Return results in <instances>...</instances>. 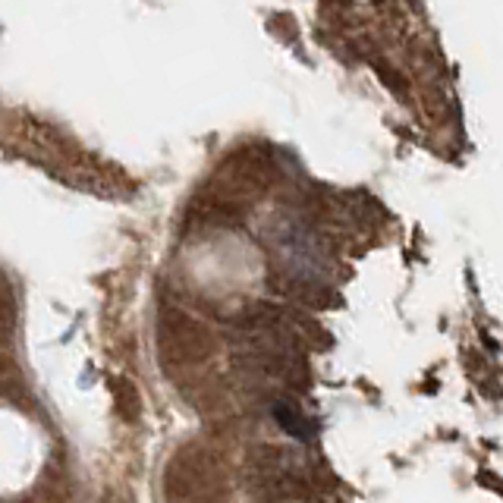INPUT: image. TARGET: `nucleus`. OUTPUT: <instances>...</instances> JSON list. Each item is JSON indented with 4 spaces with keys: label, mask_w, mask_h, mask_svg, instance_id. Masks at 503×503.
I'll list each match as a JSON object with an SVG mask.
<instances>
[{
    "label": "nucleus",
    "mask_w": 503,
    "mask_h": 503,
    "mask_svg": "<svg viewBox=\"0 0 503 503\" xmlns=\"http://www.w3.org/2000/svg\"><path fill=\"white\" fill-rule=\"evenodd\" d=\"M274 415H277V422L284 425V431H290L293 438L305 440V438H311V434H315V425L305 419V413L290 400V396H284V400L277 396V403H274Z\"/></svg>",
    "instance_id": "1"
}]
</instances>
